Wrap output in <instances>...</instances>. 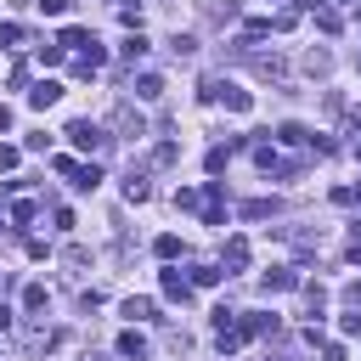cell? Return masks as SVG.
Wrapping results in <instances>:
<instances>
[{
  "instance_id": "cell-1",
  "label": "cell",
  "mask_w": 361,
  "mask_h": 361,
  "mask_svg": "<svg viewBox=\"0 0 361 361\" xmlns=\"http://www.w3.org/2000/svg\"><path fill=\"white\" fill-rule=\"evenodd\" d=\"M68 141H73L79 152H96L107 135H102V124H90V118H73V124H68Z\"/></svg>"
},
{
  "instance_id": "cell-2",
  "label": "cell",
  "mask_w": 361,
  "mask_h": 361,
  "mask_svg": "<svg viewBox=\"0 0 361 361\" xmlns=\"http://www.w3.org/2000/svg\"><path fill=\"white\" fill-rule=\"evenodd\" d=\"M254 164H259L265 175H293V169H299V164H288V158H282L271 141H259V147H254Z\"/></svg>"
},
{
  "instance_id": "cell-3",
  "label": "cell",
  "mask_w": 361,
  "mask_h": 361,
  "mask_svg": "<svg viewBox=\"0 0 361 361\" xmlns=\"http://www.w3.org/2000/svg\"><path fill=\"white\" fill-rule=\"evenodd\" d=\"M209 96H220L231 113H248V107H254V96H248L243 85H209Z\"/></svg>"
},
{
  "instance_id": "cell-4",
  "label": "cell",
  "mask_w": 361,
  "mask_h": 361,
  "mask_svg": "<svg viewBox=\"0 0 361 361\" xmlns=\"http://www.w3.org/2000/svg\"><path fill=\"white\" fill-rule=\"evenodd\" d=\"M56 102H62V85H56V79H39V85L28 90V107H39V113L56 107Z\"/></svg>"
},
{
  "instance_id": "cell-5",
  "label": "cell",
  "mask_w": 361,
  "mask_h": 361,
  "mask_svg": "<svg viewBox=\"0 0 361 361\" xmlns=\"http://www.w3.org/2000/svg\"><path fill=\"white\" fill-rule=\"evenodd\" d=\"M158 288H164V299H180V305H186V299H192V282H186V276H180V271H175V265H169V271H164V276H158Z\"/></svg>"
},
{
  "instance_id": "cell-6",
  "label": "cell",
  "mask_w": 361,
  "mask_h": 361,
  "mask_svg": "<svg viewBox=\"0 0 361 361\" xmlns=\"http://www.w3.org/2000/svg\"><path fill=\"white\" fill-rule=\"evenodd\" d=\"M237 333H243V338H259V333H276V316H265V310H248V316L237 322Z\"/></svg>"
},
{
  "instance_id": "cell-7",
  "label": "cell",
  "mask_w": 361,
  "mask_h": 361,
  "mask_svg": "<svg viewBox=\"0 0 361 361\" xmlns=\"http://www.w3.org/2000/svg\"><path fill=\"white\" fill-rule=\"evenodd\" d=\"M118 355H124V361H152V350H147V338H141L135 327L118 333Z\"/></svg>"
},
{
  "instance_id": "cell-8",
  "label": "cell",
  "mask_w": 361,
  "mask_h": 361,
  "mask_svg": "<svg viewBox=\"0 0 361 361\" xmlns=\"http://www.w3.org/2000/svg\"><path fill=\"white\" fill-rule=\"evenodd\" d=\"M124 197H130V203H147V197H152V180H147L141 169H130V175H124Z\"/></svg>"
},
{
  "instance_id": "cell-9",
  "label": "cell",
  "mask_w": 361,
  "mask_h": 361,
  "mask_svg": "<svg viewBox=\"0 0 361 361\" xmlns=\"http://www.w3.org/2000/svg\"><path fill=\"white\" fill-rule=\"evenodd\" d=\"M56 45H62V51H85V45H90V28H79V23H68V28L56 34Z\"/></svg>"
},
{
  "instance_id": "cell-10",
  "label": "cell",
  "mask_w": 361,
  "mask_h": 361,
  "mask_svg": "<svg viewBox=\"0 0 361 361\" xmlns=\"http://www.w3.org/2000/svg\"><path fill=\"white\" fill-rule=\"evenodd\" d=\"M288 288H299V271H265V293H288Z\"/></svg>"
},
{
  "instance_id": "cell-11",
  "label": "cell",
  "mask_w": 361,
  "mask_h": 361,
  "mask_svg": "<svg viewBox=\"0 0 361 361\" xmlns=\"http://www.w3.org/2000/svg\"><path fill=\"white\" fill-rule=\"evenodd\" d=\"M130 90H135L141 102H158V96H164V79H158V73H141V79H135Z\"/></svg>"
},
{
  "instance_id": "cell-12",
  "label": "cell",
  "mask_w": 361,
  "mask_h": 361,
  "mask_svg": "<svg viewBox=\"0 0 361 361\" xmlns=\"http://www.w3.org/2000/svg\"><path fill=\"white\" fill-rule=\"evenodd\" d=\"M68 180H73L79 192H96V186H102V169H96V164H79V169H73Z\"/></svg>"
},
{
  "instance_id": "cell-13",
  "label": "cell",
  "mask_w": 361,
  "mask_h": 361,
  "mask_svg": "<svg viewBox=\"0 0 361 361\" xmlns=\"http://www.w3.org/2000/svg\"><path fill=\"white\" fill-rule=\"evenodd\" d=\"M237 214H243V220H265V214H276V197H248Z\"/></svg>"
},
{
  "instance_id": "cell-14",
  "label": "cell",
  "mask_w": 361,
  "mask_h": 361,
  "mask_svg": "<svg viewBox=\"0 0 361 361\" xmlns=\"http://www.w3.org/2000/svg\"><path fill=\"white\" fill-rule=\"evenodd\" d=\"M226 265H231V271L248 265V237H226Z\"/></svg>"
},
{
  "instance_id": "cell-15",
  "label": "cell",
  "mask_w": 361,
  "mask_h": 361,
  "mask_svg": "<svg viewBox=\"0 0 361 361\" xmlns=\"http://www.w3.org/2000/svg\"><path fill=\"white\" fill-rule=\"evenodd\" d=\"M254 68H259V73H265V79H282V73H288V62H282V56H276V51H271V56H265V51H259V56H254Z\"/></svg>"
},
{
  "instance_id": "cell-16",
  "label": "cell",
  "mask_w": 361,
  "mask_h": 361,
  "mask_svg": "<svg viewBox=\"0 0 361 361\" xmlns=\"http://www.w3.org/2000/svg\"><path fill=\"white\" fill-rule=\"evenodd\" d=\"M276 141H282V147H310V130H305V124H282Z\"/></svg>"
},
{
  "instance_id": "cell-17",
  "label": "cell",
  "mask_w": 361,
  "mask_h": 361,
  "mask_svg": "<svg viewBox=\"0 0 361 361\" xmlns=\"http://www.w3.org/2000/svg\"><path fill=\"white\" fill-rule=\"evenodd\" d=\"M6 214H11V226H28V220L39 214V203H34V197H17V203H11Z\"/></svg>"
},
{
  "instance_id": "cell-18",
  "label": "cell",
  "mask_w": 361,
  "mask_h": 361,
  "mask_svg": "<svg viewBox=\"0 0 361 361\" xmlns=\"http://www.w3.org/2000/svg\"><path fill=\"white\" fill-rule=\"evenodd\" d=\"M186 282H192V288H214V282H220V265H192Z\"/></svg>"
},
{
  "instance_id": "cell-19",
  "label": "cell",
  "mask_w": 361,
  "mask_h": 361,
  "mask_svg": "<svg viewBox=\"0 0 361 361\" xmlns=\"http://www.w3.org/2000/svg\"><path fill=\"white\" fill-rule=\"evenodd\" d=\"M45 299H51L45 282H28V288H23V310H45Z\"/></svg>"
},
{
  "instance_id": "cell-20",
  "label": "cell",
  "mask_w": 361,
  "mask_h": 361,
  "mask_svg": "<svg viewBox=\"0 0 361 361\" xmlns=\"http://www.w3.org/2000/svg\"><path fill=\"white\" fill-rule=\"evenodd\" d=\"M118 51H124V62H141V56H147V39H141V28H135V34H130Z\"/></svg>"
},
{
  "instance_id": "cell-21",
  "label": "cell",
  "mask_w": 361,
  "mask_h": 361,
  "mask_svg": "<svg viewBox=\"0 0 361 361\" xmlns=\"http://www.w3.org/2000/svg\"><path fill=\"white\" fill-rule=\"evenodd\" d=\"M113 124H118L124 135H141V113H130V107H118V113H113Z\"/></svg>"
},
{
  "instance_id": "cell-22",
  "label": "cell",
  "mask_w": 361,
  "mask_h": 361,
  "mask_svg": "<svg viewBox=\"0 0 361 361\" xmlns=\"http://www.w3.org/2000/svg\"><path fill=\"white\" fill-rule=\"evenodd\" d=\"M152 254H158V259H175V254H180V237H175V231H164V237L152 243Z\"/></svg>"
},
{
  "instance_id": "cell-23",
  "label": "cell",
  "mask_w": 361,
  "mask_h": 361,
  "mask_svg": "<svg viewBox=\"0 0 361 361\" xmlns=\"http://www.w3.org/2000/svg\"><path fill=\"white\" fill-rule=\"evenodd\" d=\"M124 316H130V322H147V316H152V299H124Z\"/></svg>"
},
{
  "instance_id": "cell-24",
  "label": "cell",
  "mask_w": 361,
  "mask_h": 361,
  "mask_svg": "<svg viewBox=\"0 0 361 361\" xmlns=\"http://www.w3.org/2000/svg\"><path fill=\"white\" fill-rule=\"evenodd\" d=\"M0 45L17 51V45H23V23H0Z\"/></svg>"
},
{
  "instance_id": "cell-25",
  "label": "cell",
  "mask_w": 361,
  "mask_h": 361,
  "mask_svg": "<svg viewBox=\"0 0 361 361\" xmlns=\"http://www.w3.org/2000/svg\"><path fill=\"white\" fill-rule=\"evenodd\" d=\"M175 203H180V209H203V192H197V186H180Z\"/></svg>"
},
{
  "instance_id": "cell-26",
  "label": "cell",
  "mask_w": 361,
  "mask_h": 361,
  "mask_svg": "<svg viewBox=\"0 0 361 361\" xmlns=\"http://www.w3.org/2000/svg\"><path fill=\"white\" fill-rule=\"evenodd\" d=\"M34 56H39V62H45V68H56V62H62V56H68V51H62V45H39V51H34Z\"/></svg>"
},
{
  "instance_id": "cell-27",
  "label": "cell",
  "mask_w": 361,
  "mask_h": 361,
  "mask_svg": "<svg viewBox=\"0 0 361 361\" xmlns=\"http://www.w3.org/2000/svg\"><path fill=\"white\" fill-rule=\"evenodd\" d=\"M169 51H175V56H192V51H197V39H192V34H175V45H169Z\"/></svg>"
},
{
  "instance_id": "cell-28",
  "label": "cell",
  "mask_w": 361,
  "mask_h": 361,
  "mask_svg": "<svg viewBox=\"0 0 361 361\" xmlns=\"http://www.w3.org/2000/svg\"><path fill=\"white\" fill-rule=\"evenodd\" d=\"M338 333H350V338H355V333H361V310H350V316H338Z\"/></svg>"
},
{
  "instance_id": "cell-29",
  "label": "cell",
  "mask_w": 361,
  "mask_h": 361,
  "mask_svg": "<svg viewBox=\"0 0 361 361\" xmlns=\"http://www.w3.org/2000/svg\"><path fill=\"white\" fill-rule=\"evenodd\" d=\"M39 11H45V17H62V11H68V0H39Z\"/></svg>"
},
{
  "instance_id": "cell-30",
  "label": "cell",
  "mask_w": 361,
  "mask_h": 361,
  "mask_svg": "<svg viewBox=\"0 0 361 361\" xmlns=\"http://www.w3.org/2000/svg\"><path fill=\"white\" fill-rule=\"evenodd\" d=\"M17 158H23L17 147H0V169H17Z\"/></svg>"
},
{
  "instance_id": "cell-31",
  "label": "cell",
  "mask_w": 361,
  "mask_h": 361,
  "mask_svg": "<svg viewBox=\"0 0 361 361\" xmlns=\"http://www.w3.org/2000/svg\"><path fill=\"white\" fill-rule=\"evenodd\" d=\"M11 327H17V310H11V305H0V333H11Z\"/></svg>"
},
{
  "instance_id": "cell-32",
  "label": "cell",
  "mask_w": 361,
  "mask_h": 361,
  "mask_svg": "<svg viewBox=\"0 0 361 361\" xmlns=\"http://www.w3.org/2000/svg\"><path fill=\"white\" fill-rule=\"evenodd\" d=\"M6 130H11V107L0 102V135H6Z\"/></svg>"
},
{
  "instance_id": "cell-33",
  "label": "cell",
  "mask_w": 361,
  "mask_h": 361,
  "mask_svg": "<svg viewBox=\"0 0 361 361\" xmlns=\"http://www.w3.org/2000/svg\"><path fill=\"white\" fill-rule=\"evenodd\" d=\"M350 299H355V310H361V282H355V288H350Z\"/></svg>"
},
{
  "instance_id": "cell-34",
  "label": "cell",
  "mask_w": 361,
  "mask_h": 361,
  "mask_svg": "<svg viewBox=\"0 0 361 361\" xmlns=\"http://www.w3.org/2000/svg\"><path fill=\"white\" fill-rule=\"evenodd\" d=\"M350 192H355V203H361V186H350Z\"/></svg>"
},
{
  "instance_id": "cell-35",
  "label": "cell",
  "mask_w": 361,
  "mask_h": 361,
  "mask_svg": "<svg viewBox=\"0 0 361 361\" xmlns=\"http://www.w3.org/2000/svg\"><path fill=\"white\" fill-rule=\"evenodd\" d=\"M355 237H361V220H355Z\"/></svg>"
},
{
  "instance_id": "cell-36",
  "label": "cell",
  "mask_w": 361,
  "mask_h": 361,
  "mask_svg": "<svg viewBox=\"0 0 361 361\" xmlns=\"http://www.w3.org/2000/svg\"><path fill=\"white\" fill-rule=\"evenodd\" d=\"M355 158H361V147H355Z\"/></svg>"
},
{
  "instance_id": "cell-37",
  "label": "cell",
  "mask_w": 361,
  "mask_h": 361,
  "mask_svg": "<svg viewBox=\"0 0 361 361\" xmlns=\"http://www.w3.org/2000/svg\"><path fill=\"white\" fill-rule=\"evenodd\" d=\"M0 282H6V271H0Z\"/></svg>"
}]
</instances>
